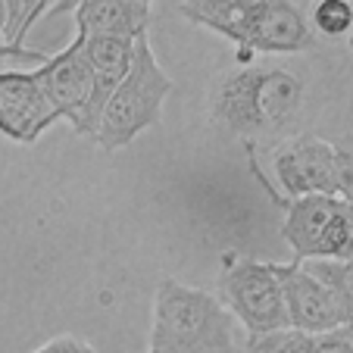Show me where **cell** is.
<instances>
[{
    "mask_svg": "<svg viewBox=\"0 0 353 353\" xmlns=\"http://www.w3.org/2000/svg\"><path fill=\"white\" fill-rule=\"evenodd\" d=\"M81 38H144L154 10L141 0H85L72 7Z\"/></svg>",
    "mask_w": 353,
    "mask_h": 353,
    "instance_id": "obj_11",
    "label": "cell"
},
{
    "mask_svg": "<svg viewBox=\"0 0 353 353\" xmlns=\"http://www.w3.org/2000/svg\"><path fill=\"white\" fill-rule=\"evenodd\" d=\"M219 291L228 303V313L247 328V334H266L291 325L281 281L272 263L234 256L228 266H222Z\"/></svg>",
    "mask_w": 353,
    "mask_h": 353,
    "instance_id": "obj_6",
    "label": "cell"
},
{
    "mask_svg": "<svg viewBox=\"0 0 353 353\" xmlns=\"http://www.w3.org/2000/svg\"><path fill=\"white\" fill-rule=\"evenodd\" d=\"M307 85L297 72L275 63L244 66L232 75H222L213 91V119L234 138L247 144L291 125L303 107Z\"/></svg>",
    "mask_w": 353,
    "mask_h": 353,
    "instance_id": "obj_2",
    "label": "cell"
},
{
    "mask_svg": "<svg viewBox=\"0 0 353 353\" xmlns=\"http://www.w3.org/2000/svg\"><path fill=\"white\" fill-rule=\"evenodd\" d=\"M32 353H94V347L88 344V341L75 338V334H63V338H54L47 341V344H41L38 350Z\"/></svg>",
    "mask_w": 353,
    "mask_h": 353,
    "instance_id": "obj_18",
    "label": "cell"
},
{
    "mask_svg": "<svg viewBox=\"0 0 353 353\" xmlns=\"http://www.w3.org/2000/svg\"><path fill=\"white\" fill-rule=\"evenodd\" d=\"M313 347H316V334L288 325L266 334H247L244 353H313Z\"/></svg>",
    "mask_w": 353,
    "mask_h": 353,
    "instance_id": "obj_13",
    "label": "cell"
},
{
    "mask_svg": "<svg viewBox=\"0 0 353 353\" xmlns=\"http://www.w3.org/2000/svg\"><path fill=\"white\" fill-rule=\"evenodd\" d=\"M334 150V194L353 207V134L332 141Z\"/></svg>",
    "mask_w": 353,
    "mask_h": 353,
    "instance_id": "obj_16",
    "label": "cell"
},
{
    "mask_svg": "<svg viewBox=\"0 0 353 353\" xmlns=\"http://www.w3.org/2000/svg\"><path fill=\"white\" fill-rule=\"evenodd\" d=\"M310 275L328 285L334 291V297L341 300V307L347 310L353 322V260H307L300 263Z\"/></svg>",
    "mask_w": 353,
    "mask_h": 353,
    "instance_id": "obj_12",
    "label": "cell"
},
{
    "mask_svg": "<svg viewBox=\"0 0 353 353\" xmlns=\"http://www.w3.org/2000/svg\"><path fill=\"white\" fill-rule=\"evenodd\" d=\"M57 119L32 72H0V134L34 144Z\"/></svg>",
    "mask_w": 353,
    "mask_h": 353,
    "instance_id": "obj_10",
    "label": "cell"
},
{
    "mask_svg": "<svg viewBox=\"0 0 353 353\" xmlns=\"http://www.w3.org/2000/svg\"><path fill=\"white\" fill-rule=\"evenodd\" d=\"M272 169L291 200L334 194V150L316 134H294L272 154Z\"/></svg>",
    "mask_w": 353,
    "mask_h": 353,
    "instance_id": "obj_9",
    "label": "cell"
},
{
    "mask_svg": "<svg viewBox=\"0 0 353 353\" xmlns=\"http://www.w3.org/2000/svg\"><path fill=\"white\" fill-rule=\"evenodd\" d=\"M350 50H353V28H350Z\"/></svg>",
    "mask_w": 353,
    "mask_h": 353,
    "instance_id": "obj_21",
    "label": "cell"
},
{
    "mask_svg": "<svg viewBox=\"0 0 353 353\" xmlns=\"http://www.w3.org/2000/svg\"><path fill=\"white\" fill-rule=\"evenodd\" d=\"M32 75L38 79L41 91H44L47 103L54 107V113L60 119L72 122V128L79 134H91V97H94V75L91 63L85 57L81 38L75 34L72 44L60 54L47 57V63H41L38 69H32Z\"/></svg>",
    "mask_w": 353,
    "mask_h": 353,
    "instance_id": "obj_7",
    "label": "cell"
},
{
    "mask_svg": "<svg viewBox=\"0 0 353 353\" xmlns=\"http://www.w3.org/2000/svg\"><path fill=\"white\" fill-rule=\"evenodd\" d=\"M288 216L281 238L291 244L294 260H353V207L338 194L285 200Z\"/></svg>",
    "mask_w": 353,
    "mask_h": 353,
    "instance_id": "obj_5",
    "label": "cell"
},
{
    "mask_svg": "<svg viewBox=\"0 0 353 353\" xmlns=\"http://www.w3.org/2000/svg\"><path fill=\"white\" fill-rule=\"evenodd\" d=\"M310 26L313 32H322L328 38H341L353 28V7L341 0H322L310 10Z\"/></svg>",
    "mask_w": 353,
    "mask_h": 353,
    "instance_id": "obj_15",
    "label": "cell"
},
{
    "mask_svg": "<svg viewBox=\"0 0 353 353\" xmlns=\"http://www.w3.org/2000/svg\"><path fill=\"white\" fill-rule=\"evenodd\" d=\"M50 10L47 0H13L7 3V22H3V44L26 47V34L41 16Z\"/></svg>",
    "mask_w": 353,
    "mask_h": 353,
    "instance_id": "obj_14",
    "label": "cell"
},
{
    "mask_svg": "<svg viewBox=\"0 0 353 353\" xmlns=\"http://www.w3.org/2000/svg\"><path fill=\"white\" fill-rule=\"evenodd\" d=\"M172 91H175L172 79L157 63L154 47H150L147 34L138 38L134 41L132 69L122 79V85L116 88V94L110 97L103 116H100V128L94 134L97 147L103 154H113L119 147L132 144L141 132L160 125L163 103H166V97Z\"/></svg>",
    "mask_w": 353,
    "mask_h": 353,
    "instance_id": "obj_4",
    "label": "cell"
},
{
    "mask_svg": "<svg viewBox=\"0 0 353 353\" xmlns=\"http://www.w3.org/2000/svg\"><path fill=\"white\" fill-rule=\"evenodd\" d=\"M179 13L238 44V63L254 54H300L316 44L310 10L285 0H191Z\"/></svg>",
    "mask_w": 353,
    "mask_h": 353,
    "instance_id": "obj_1",
    "label": "cell"
},
{
    "mask_svg": "<svg viewBox=\"0 0 353 353\" xmlns=\"http://www.w3.org/2000/svg\"><path fill=\"white\" fill-rule=\"evenodd\" d=\"M313 353H353V325L316 334Z\"/></svg>",
    "mask_w": 353,
    "mask_h": 353,
    "instance_id": "obj_17",
    "label": "cell"
},
{
    "mask_svg": "<svg viewBox=\"0 0 353 353\" xmlns=\"http://www.w3.org/2000/svg\"><path fill=\"white\" fill-rule=\"evenodd\" d=\"M19 60V63H47V57L50 54H41V50H32V47H7V44H0V60Z\"/></svg>",
    "mask_w": 353,
    "mask_h": 353,
    "instance_id": "obj_19",
    "label": "cell"
},
{
    "mask_svg": "<svg viewBox=\"0 0 353 353\" xmlns=\"http://www.w3.org/2000/svg\"><path fill=\"white\" fill-rule=\"evenodd\" d=\"M3 22H7V3H0V34H3Z\"/></svg>",
    "mask_w": 353,
    "mask_h": 353,
    "instance_id": "obj_20",
    "label": "cell"
},
{
    "mask_svg": "<svg viewBox=\"0 0 353 353\" xmlns=\"http://www.w3.org/2000/svg\"><path fill=\"white\" fill-rule=\"evenodd\" d=\"M272 269L281 281L288 319H291L294 328L310 332V334H322V332H334V328L353 325L332 288L322 285L316 275H310L297 260L272 263Z\"/></svg>",
    "mask_w": 353,
    "mask_h": 353,
    "instance_id": "obj_8",
    "label": "cell"
},
{
    "mask_svg": "<svg viewBox=\"0 0 353 353\" xmlns=\"http://www.w3.org/2000/svg\"><path fill=\"white\" fill-rule=\"evenodd\" d=\"M150 353H244L234 316L219 297L163 279L154 300Z\"/></svg>",
    "mask_w": 353,
    "mask_h": 353,
    "instance_id": "obj_3",
    "label": "cell"
}]
</instances>
